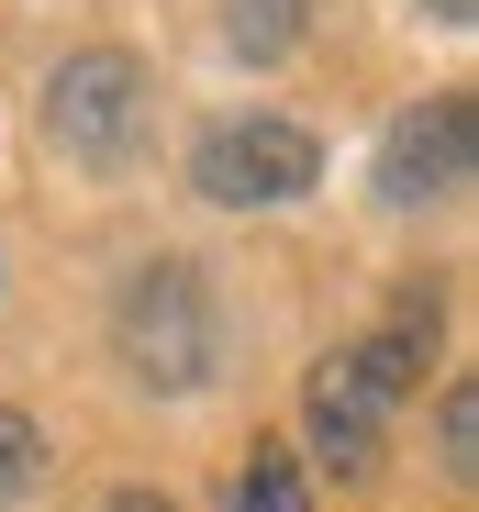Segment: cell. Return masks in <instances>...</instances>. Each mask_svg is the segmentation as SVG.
Here are the masks:
<instances>
[{
  "mask_svg": "<svg viewBox=\"0 0 479 512\" xmlns=\"http://www.w3.org/2000/svg\"><path fill=\"white\" fill-rule=\"evenodd\" d=\"M424 346H435V301L413 290L402 312L368 334V346H346V357L312 368V435H324V457H335V468H368V457H379V423L413 401Z\"/></svg>",
  "mask_w": 479,
  "mask_h": 512,
  "instance_id": "1",
  "label": "cell"
},
{
  "mask_svg": "<svg viewBox=\"0 0 479 512\" xmlns=\"http://www.w3.org/2000/svg\"><path fill=\"white\" fill-rule=\"evenodd\" d=\"M112 346H123V368H134L145 390H201V379H212V357H223V312H212V290H201L190 256H156V268L123 279V301H112Z\"/></svg>",
  "mask_w": 479,
  "mask_h": 512,
  "instance_id": "2",
  "label": "cell"
},
{
  "mask_svg": "<svg viewBox=\"0 0 479 512\" xmlns=\"http://www.w3.org/2000/svg\"><path fill=\"white\" fill-rule=\"evenodd\" d=\"M45 145L67 167H123L145 145V67L123 45H90L45 78Z\"/></svg>",
  "mask_w": 479,
  "mask_h": 512,
  "instance_id": "3",
  "label": "cell"
},
{
  "mask_svg": "<svg viewBox=\"0 0 479 512\" xmlns=\"http://www.w3.org/2000/svg\"><path fill=\"white\" fill-rule=\"evenodd\" d=\"M312 179H324V145H312L301 123H268V112L201 134V156H190V190L223 201V212H279V201H301Z\"/></svg>",
  "mask_w": 479,
  "mask_h": 512,
  "instance_id": "4",
  "label": "cell"
},
{
  "mask_svg": "<svg viewBox=\"0 0 479 512\" xmlns=\"http://www.w3.org/2000/svg\"><path fill=\"white\" fill-rule=\"evenodd\" d=\"M457 190H468V90H435L379 134V201L424 212V201H457Z\"/></svg>",
  "mask_w": 479,
  "mask_h": 512,
  "instance_id": "5",
  "label": "cell"
},
{
  "mask_svg": "<svg viewBox=\"0 0 479 512\" xmlns=\"http://www.w3.org/2000/svg\"><path fill=\"white\" fill-rule=\"evenodd\" d=\"M223 512H312L301 457H290V446H257V457H246V479L223 490Z\"/></svg>",
  "mask_w": 479,
  "mask_h": 512,
  "instance_id": "6",
  "label": "cell"
},
{
  "mask_svg": "<svg viewBox=\"0 0 479 512\" xmlns=\"http://www.w3.org/2000/svg\"><path fill=\"white\" fill-rule=\"evenodd\" d=\"M223 34H234V56H290L301 45V0H223Z\"/></svg>",
  "mask_w": 479,
  "mask_h": 512,
  "instance_id": "7",
  "label": "cell"
},
{
  "mask_svg": "<svg viewBox=\"0 0 479 512\" xmlns=\"http://www.w3.org/2000/svg\"><path fill=\"white\" fill-rule=\"evenodd\" d=\"M45 468V435H34V412H0V501H23Z\"/></svg>",
  "mask_w": 479,
  "mask_h": 512,
  "instance_id": "8",
  "label": "cell"
},
{
  "mask_svg": "<svg viewBox=\"0 0 479 512\" xmlns=\"http://www.w3.org/2000/svg\"><path fill=\"white\" fill-rule=\"evenodd\" d=\"M435 446H446V479H468V468H479V390H446Z\"/></svg>",
  "mask_w": 479,
  "mask_h": 512,
  "instance_id": "9",
  "label": "cell"
},
{
  "mask_svg": "<svg viewBox=\"0 0 479 512\" xmlns=\"http://www.w3.org/2000/svg\"><path fill=\"white\" fill-rule=\"evenodd\" d=\"M413 12H424V23H446V34H468V23H479V0H413Z\"/></svg>",
  "mask_w": 479,
  "mask_h": 512,
  "instance_id": "10",
  "label": "cell"
},
{
  "mask_svg": "<svg viewBox=\"0 0 479 512\" xmlns=\"http://www.w3.org/2000/svg\"><path fill=\"white\" fill-rule=\"evenodd\" d=\"M112 512H179V501H156V490H123V501H112Z\"/></svg>",
  "mask_w": 479,
  "mask_h": 512,
  "instance_id": "11",
  "label": "cell"
}]
</instances>
